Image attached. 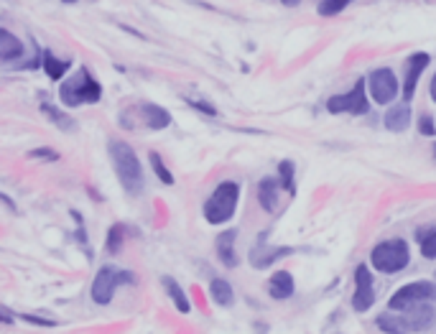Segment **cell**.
I'll list each match as a JSON object with an SVG mask.
<instances>
[{
  "label": "cell",
  "instance_id": "83f0119b",
  "mask_svg": "<svg viewBox=\"0 0 436 334\" xmlns=\"http://www.w3.org/2000/svg\"><path fill=\"white\" fill-rule=\"evenodd\" d=\"M419 133H421V136H434V133H436L434 118H431V115H421V118H419Z\"/></svg>",
  "mask_w": 436,
  "mask_h": 334
},
{
  "label": "cell",
  "instance_id": "3957f363",
  "mask_svg": "<svg viewBox=\"0 0 436 334\" xmlns=\"http://www.w3.org/2000/svg\"><path fill=\"white\" fill-rule=\"evenodd\" d=\"M103 97V87L100 82L89 74V69L82 67L77 74H71L69 80L62 82L59 87V100H62L67 107H77V105H87V103H97Z\"/></svg>",
  "mask_w": 436,
  "mask_h": 334
},
{
  "label": "cell",
  "instance_id": "ba28073f",
  "mask_svg": "<svg viewBox=\"0 0 436 334\" xmlns=\"http://www.w3.org/2000/svg\"><path fill=\"white\" fill-rule=\"evenodd\" d=\"M326 110L332 112V115H340V112H349V115H365V112L370 110V107H367V95H365V80H357V85L349 89L347 95L329 97Z\"/></svg>",
  "mask_w": 436,
  "mask_h": 334
},
{
  "label": "cell",
  "instance_id": "9a60e30c",
  "mask_svg": "<svg viewBox=\"0 0 436 334\" xmlns=\"http://www.w3.org/2000/svg\"><path fill=\"white\" fill-rule=\"evenodd\" d=\"M268 294L278 301H284V299H291L294 296V279H291V273L288 271H276L270 276L268 281Z\"/></svg>",
  "mask_w": 436,
  "mask_h": 334
},
{
  "label": "cell",
  "instance_id": "4fadbf2b",
  "mask_svg": "<svg viewBox=\"0 0 436 334\" xmlns=\"http://www.w3.org/2000/svg\"><path fill=\"white\" fill-rule=\"evenodd\" d=\"M26 46L21 44V39H16L10 31L0 28V62H18L24 59Z\"/></svg>",
  "mask_w": 436,
  "mask_h": 334
},
{
  "label": "cell",
  "instance_id": "cb8c5ba5",
  "mask_svg": "<svg viewBox=\"0 0 436 334\" xmlns=\"http://www.w3.org/2000/svg\"><path fill=\"white\" fill-rule=\"evenodd\" d=\"M294 171H296V168H294V164H291V161H281V164H278V176H281V179H278V184H281V186H284L288 194H294V191H296Z\"/></svg>",
  "mask_w": 436,
  "mask_h": 334
},
{
  "label": "cell",
  "instance_id": "4dcf8cb0",
  "mask_svg": "<svg viewBox=\"0 0 436 334\" xmlns=\"http://www.w3.org/2000/svg\"><path fill=\"white\" fill-rule=\"evenodd\" d=\"M428 95H431V100L436 103V74L431 77V87H428Z\"/></svg>",
  "mask_w": 436,
  "mask_h": 334
},
{
  "label": "cell",
  "instance_id": "7c38bea8",
  "mask_svg": "<svg viewBox=\"0 0 436 334\" xmlns=\"http://www.w3.org/2000/svg\"><path fill=\"white\" fill-rule=\"evenodd\" d=\"M138 112H141V118H143V123H146V128H151V130H164V128L171 125V115H168L164 107H159V105L143 103Z\"/></svg>",
  "mask_w": 436,
  "mask_h": 334
},
{
  "label": "cell",
  "instance_id": "9c48e42d",
  "mask_svg": "<svg viewBox=\"0 0 436 334\" xmlns=\"http://www.w3.org/2000/svg\"><path fill=\"white\" fill-rule=\"evenodd\" d=\"M375 304V288H373V273L367 265L355 268V294H352V309L357 314H365L373 309Z\"/></svg>",
  "mask_w": 436,
  "mask_h": 334
},
{
  "label": "cell",
  "instance_id": "f1b7e54d",
  "mask_svg": "<svg viewBox=\"0 0 436 334\" xmlns=\"http://www.w3.org/2000/svg\"><path fill=\"white\" fill-rule=\"evenodd\" d=\"M28 156H31V159H41V161H56L59 159V153L49 151V148H36V151H31Z\"/></svg>",
  "mask_w": 436,
  "mask_h": 334
},
{
  "label": "cell",
  "instance_id": "2e32d148",
  "mask_svg": "<svg viewBox=\"0 0 436 334\" xmlns=\"http://www.w3.org/2000/svg\"><path fill=\"white\" fill-rule=\"evenodd\" d=\"M235 238H238V230H225L220 238H217V258L227 265V268H235L238 265V255H235Z\"/></svg>",
  "mask_w": 436,
  "mask_h": 334
},
{
  "label": "cell",
  "instance_id": "e0dca14e",
  "mask_svg": "<svg viewBox=\"0 0 436 334\" xmlns=\"http://www.w3.org/2000/svg\"><path fill=\"white\" fill-rule=\"evenodd\" d=\"M278 186H281V184H278L273 176H265V179H261V184H258V202H261V207L265 209V212H276Z\"/></svg>",
  "mask_w": 436,
  "mask_h": 334
},
{
  "label": "cell",
  "instance_id": "836d02e7",
  "mask_svg": "<svg viewBox=\"0 0 436 334\" xmlns=\"http://www.w3.org/2000/svg\"><path fill=\"white\" fill-rule=\"evenodd\" d=\"M64 3H69V6H74V3H77V0H64Z\"/></svg>",
  "mask_w": 436,
  "mask_h": 334
},
{
  "label": "cell",
  "instance_id": "e575fe53",
  "mask_svg": "<svg viewBox=\"0 0 436 334\" xmlns=\"http://www.w3.org/2000/svg\"><path fill=\"white\" fill-rule=\"evenodd\" d=\"M434 159H436V146H434Z\"/></svg>",
  "mask_w": 436,
  "mask_h": 334
},
{
  "label": "cell",
  "instance_id": "44dd1931",
  "mask_svg": "<svg viewBox=\"0 0 436 334\" xmlns=\"http://www.w3.org/2000/svg\"><path fill=\"white\" fill-rule=\"evenodd\" d=\"M416 240L421 243V255L426 261H436V227L416 230Z\"/></svg>",
  "mask_w": 436,
  "mask_h": 334
},
{
  "label": "cell",
  "instance_id": "30bf717a",
  "mask_svg": "<svg viewBox=\"0 0 436 334\" xmlns=\"http://www.w3.org/2000/svg\"><path fill=\"white\" fill-rule=\"evenodd\" d=\"M367 87H370V95H373V100L378 105H388L396 100L398 95V80L396 74L390 72V69H375V72H370V77H367Z\"/></svg>",
  "mask_w": 436,
  "mask_h": 334
},
{
  "label": "cell",
  "instance_id": "8992f818",
  "mask_svg": "<svg viewBox=\"0 0 436 334\" xmlns=\"http://www.w3.org/2000/svg\"><path fill=\"white\" fill-rule=\"evenodd\" d=\"M123 283H135V276L123 268H112V265H103L97 271L95 281H92V301L95 304H110L115 288Z\"/></svg>",
  "mask_w": 436,
  "mask_h": 334
},
{
  "label": "cell",
  "instance_id": "f546056e",
  "mask_svg": "<svg viewBox=\"0 0 436 334\" xmlns=\"http://www.w3.org/2000/svg\"><path fill=\"white\" fill-rule=\"evenodd\" d=\"M26 322H31V324H41V326H54L56 322H51V319H41V317H24Z\"/></svg>",
  "mask_w": 436,
  "mask_h": 334
},
{
  "label": "cell",
  "instance_id": "5b68a950",
  "mask_svg": "<svg viewBox=\"0 0 436 334\" xmlns=\"http://www.w3.org/2000/svg\"><path fill=\"white\" fill-rule=\"evenodd\" d=\"M370 263L375 265V271L381 273H398L403 271L406 265L411 263V250H408V243L401 238L393 240H383L373 247L370 253Z\"/></svg>",
  "mask_w": 436,
  "mask_h": 334
},
{
  "label": "cell",
  "instance_id": "d4e9b609",
  "mask_svg": "<svg viewBox=\"0 0 436 334\" xmlns=\"http://www.w3.org/2000/svg\"><path fill=\"white\" fill-rule=\"evenodd\" d=\"M123 240H125V227L123 225H112L110 227V235H107V243H105V247H107V253H118L120 247H123Z\"/></svg>",
  "mask_w": 436,
  "mask_h": 334
},
{
  "label": "cell",
  "instance_id": "1f68e13d",
  "mask_svg": "<svg viewBox=\"0 0 436 334\" xmlns=\"http://www.w3.org/2000/svg\"><path fill=\"white\" fill-rule=\"evenodd\" d=\"M0 324H10V317H3V314H0Z\"/></svg>",
  "mask_w": 436,
  "mask_h": 334
},
{
  "label": "cell",
  "instance_id": "d6986e66",
  "mask_svg": "<svg viewBox=\"0 0 436 334\" xmlns=\"http://www.w3.org/2000/svg\"><path fill=\"white\" fill-rule=\"evenodd\" d=\"M209 296L217 306H232V301H235V291L225 279H214L209 283Z\"/></svg>",
  "mask_w": 436,
  "mask_h": 334
},
{
  "label": "cell",
  "instance_id": "484cf974",
  "mask_svg": "<svg viewBox=\"0 0 436 334\" xmlns=\"http://www.w3.org/2000/svg\"><path fill=\"white\" fill-rule=\"evenodd\" d=\"M148 161H151L153 171H156V176H159L161 182L166 184V186H171V184H174V174H171V171H168V168H166V164L161 161L159 153H151V156H148Z\"/></svg>",
  "mask_w": 436,
  "mask_h": 334
},
{
  "label": "cell",
  "instance_id": "d6a6232c",
  "mask_svg": "<svg viewBox=\"0 0 436 334\" xmlns=\"http://www.w3.org/2000/svg\"><path fill=\"white\" fill-rule=\"evenodd\" d=\"M299 0H284V6H296Z\"/></svg>",
  "mask_w": 436,
  "mask_h": 334
},
{
  "label": "cell",
  "instance_id": "6da1fadb",
  "mask_svg": "<svg viewBox=\"0 0 436 334\" xmlns=\"http://www.w3.org/2000/svg\"><path fill=\"white\" fill-rule=\"evenodd\" d=\"M434 322V309L428 304H419L413 309L406 311H393L388 309L385 314L378 317V326L381 332L385 334H413V332H424L428 329Z\"/></svg>",
  "mask_w": 436,
  "mask_h": 334
},
{
  "label": "cell",
  "instance_id": "7402d4cb",
  "mask_svg": "<svg viewBox=\"0 0 436 334\" xmlns=\"http://www.w3.org/2000/svg\"><path fill=\"white\" fill-rule=\"evenodd\" d=\"M41 67H44V72L49 74V80H62L69 62H62V59H56L51 51H44V54H41Z\"/></svg>",
  "mask_w": 436,
  "mask_h": 334
},
{
  "label": "cell",
  "instance_id": "7a4b0ae2",
  "mask_svg": "<svg viewBox=\"0 0 436 334\" xmlns=\"http://www.w3.org/2000/svg\"><path fill=\"white\" fill-rule=\"evenodd\" d=\"M110 159L120 184H123V189L128 194L138 197L143 191V186H146V179H143V166L141 161H138V156H135V151L125 141H110Z\"/></svg>",
  "mask_w": 436,
  "mask_h": 334
},
{
  "label": "cell",
  "instance_id": "ac0fdd59",
  "mask_svg": "<svg viewBox=\"0 0 436 334\" xmlns=\"http://www.w3.org/2000/svg\"><path fill=\"white\" fill-rule=\"evenodd\" d=\"M408 125H411V107H408V103L396 105V107H390V110L385 112V128H388V130L401 133V130H406Z\"/></svg>",
  "mask_w": 436,
  "mask_h": 334
},
{
  "label": "cell",
  "instance_id": "52a82bcc",
  "mask_svg": "<svg viewBox=\"0 0 436 334\" xmlns=\"http://www.w3.org/2000/svg\"><path fill=\"white\" fill-rule=\"evenodd\" d=\"M436 299V286L431 281H413L408 286L398 288L396 294L390 296L388 301V309L393 311H406V309H413V306H419V304H428Z\"/></svg>",
  "mask_w": 436,
  "mask_h": 334
},
{
  "label": "cell",
  "instance_id": "8fae6325",
  "mask_svg": "<svg viewBox=\"0 0 436 334\" xmlns=\"http://www.w3.org/2000/svg\"><path fill=\"white\" fill-rule=\"evenodd\" d=\"M428 54H413L406 64V85H403V100L406 103H411L413 95H416V85H419V77L424 74V69L428 67Z\"/></svg>",
  "mask_w": 436,
  "mask_h": 334
},
{
  "label": "cell",
  "instance_id": "603a6c76",
  "mask_svg": "<svg viewBox=\"0 0 436 334\" xmlns=\"http://www.w3.org/2000/svg\"><path fill=\"white\" fill-rule=\"evenodd\" d=\"M41 112H44V115H46L56 128H62V130H71V128H74V118H69V115L62 112V110H56L54 105L44 103L41 105Z\"/></svg>",
  "mask_w": 436,
  "mask_h": 334
},
{
  "label": "cell",
  "instance_id": "ffe728a7",
  "mask_svg": "<svg viewBox=\"0 0 436 334\" xmlns=\"http://www.w3.org/2000/svg\"><path fill=\"white\" fill-rule=\"evenodd\" d=\"M161 283H164V288H166V294L171 296V301H174L176 309L182 311V314H189L191 304H189V299H186V294L182 291V286H179V283H176L171 276H164V279H161Z\"/></svg>",
  "mask_w": 436,
  "mask_h": 334
},
{
  "label": "cell",
  "instance_id": "277c9868",
  "mask_svg": "<svg viewBox=\"0 0 436 334\" xmlns=\"http://www.w3.org/2000/svg\"><path fill=\"white\" fill-rule=\"evenodd\" d=\"M240 186L235 182H223L212 191V197L204 202V217L209 225H225L230 222L235 209H238Z\"/></svg>",
  "mask_w": 436,
  "mask_h": 334
},
{
  "label": "cell",
  "instance_id": "5bb4252c",
  "mask_svg": "<svg viewBox=\"0 0 436 334\" xmlns=\"http://www.w3.org/2000/svg\"><path fill=\"white\" fill-rule=\"evenodd\" d=\"M286 255H291V247H261L255 245L250 250V263H253L255 268H268L278 258H286Z\"/></svg>",
  "mask_w": 436,
  "mask_h": 334
},
{
  "label": "cell",
  "instance_id": "4316f807",
  "mask_svg": "<svg viewBox=\"0 0 436 334\" xmlns=\"http://www.w3.org/2000/svg\"><path fill=\"white\" fill-rule=\"evenodd\" d=\"M349 0H322L319 3V16H337V13H342L345 10V6H347Z\"/></svg>",
  "mask_w": 436,
  "mask_h": 334
}]
</instances>
